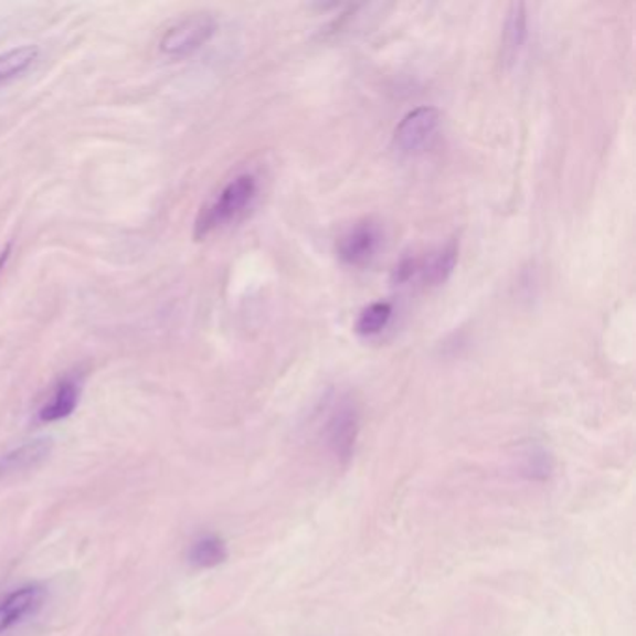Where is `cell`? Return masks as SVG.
Listing matches in <instances>:
<instances>
[{"label":"cell","mask_w":636,"mask_h":636,"mask_svg":"<svg viewBox=\"0 0 636 636\" xmlns=\"http://www.w3.org/2000/svg\"><path fill=\"white\" fill-rule=\"evenodd\" d=\"M78 394H81L78 384L73 379H64L54 389L47 403L40 409V421L59 422L67 418L77 407Z\"/></svg>","instance_id":"obj_9"},{"label":"cell","mask_w":636,"mask_h":636,"mask_svg":"<svg viewBox=\"0 0 636 636\" xmlns=\"http://www.w3.org/2000/svg\"><path fill=\"white\" fill-rule=\"evenodd\" d=\"M256 192H258V186L254 176H237L235 180L230 181L221 194L200 211L199 219L194 223V237L204 240L205 235L234 221L235 216L253 202Z\"/></svg>","instance_id":"obj_1"},{"label":"cell","mask_w":636,"mask_h":636,"mask_svg":"<svg viewBox=\"0 0 636 636\" xmlns=\"http://www.w3.org/2000/svg\"><path fill=\"white\" fill-rule=\"evenodd\" d=\"M8 253H10V246H7V248H4V253L0 254V267L4 265V262H7Z\"/></svg>","instance_id":"obj_16"},{"label":"cell","mask_w":636,"mask_h":636,"mask_svg":"<svg viewBox=\"0 0 636 636\" xmlns=\"http://www.w3.org/2000/svg\"><path fill=\"white\" fill-rule=\"evenodd\" d=\"M379 245H381L379 224L373 221H362L340 237L338 256L343 264L359 267V265L368 264L375 256Z\"/></svg>","instance_id":"obj_5"},{"label":"cell","mask_w":636,"mask_h":636,"mask_svg":"<svg viewBox=\"0 0 636 636\" xmlns=\"http://www.w3.org/2000/svg\"><path fill=\"white\" fill-rule=\"evenodd\" d=\"M441 126V113L433 107H418L411 110L394 129V148L403 156H416L432 145Z\"/></svg>","instance_id":"obj_2"},{"label":"cell","mask_w":636,"mask_h":636,"mask_svg":"<svg viewBox=\"0 0 636 636\" xmlns=\"http://www.w3.org/2000/svg\"><path fill=\"white\" fill-rule=\"evenodd\" d=\"M524 470H529L530 478H545L551 470V463L543 451H532L527 456Z\"/></svg>","instance_id":"obj_14"},{"label":"cell","mask_w":636,"mask_h":636,"mask_svg":"<svg viewBox=\"0 0 636 636\" xmlns=\"http://www.w3.org/2000/svg\"><path fill=\"white\" fill-rule=\"evenodd\" d=\"M215 31V19L208 13H194L170 26L162 36L161 51L169 56H187L210 42Z\"/></svg>","instance_id":"obj_4"},{"label":"cell","mask_w":636,"mask_h":636,"mask_svg":"<svg viewBox=\"0 0 636 636\" xmlns=\"http://www.w3.org/2000/svg\"><path fill=\"white\" fill-rule=\"evenodd\" d=\"M325 433L330 451L340 462H349L353 456L354 443L359 435V409L349 396L338 398L330 407L325 422Z\"/></svg>","instance_id":"obj_3"},{"label":"cell","mask_w":636,"mask_h":636,"mask_svg":"<svg viewBox=\"0 0 636 636\" xmlns=\"http://www.w3.org/2000/svg\"><path fill=\"white\" fill-rule=\"evenodd\" d=\"M43 590L38 586L15 590L0 603V635L7 633L10 627L19 624L24 616L34 613L42 605Z\"/></svg>","instance_id":"obj_6"},{"label":"cell","mask_w":636,"mask_h":636,"mask_svg":"<svg viewBox=\"0 0 636 636\" xmlns=\"http://www.w3.org/2000/svg\"><path fill=\"white\" fill-rule=\"evenodd\" d=\"M38 54H40V49L36 45H23V47L0 54V85L26 72L32 66V62L36 61Z\"/></svg>","instance_id":"obj_11"},{"label":"cell","mask_w":636,"mask_h":636,"mask_svg":"<svg viewBox=\"0 0 636 636\" xmlns=\"http://www.w3.org/2000/svg\"><path fill=\"white\" fill-rule=\"evenodd\" d=\"M418 271V262L416 259H403L402 264L398 265L394 278L396 283H407L409 278Z\"/></svg>","instance_id":"obj_15"},{"label":"cell","mask_w":636,"mask_h":636,"mask_svg":"<svg viewBox=\"0 0 636 636\" xmlns=\"http://www.w3.org/2000/svg\"><path fill=\"white\" fill-rule=\"evenodd\" d=\"M226 556H229L226 545L216 536L200 538L189 552L192 564L199 565V568H215V565L223 564Z\"/></svg>","instance_id":"obj_12"},{"label":"cell","mask_w":636,"mask_h":636,"mask_svg":"<svg viewBox=\"0 0 636 636\" xmlns=\"http://www.w3.org/2000/svg\"><path fill=\"white\" fill-rule=\"evenodd\" d=\"M527 42V8L521 2H513L508 10L505 31H502V64H516L522 45Z\"/></svg>","instance_id":"obj_7"},{"label":"cell","mask_w":636,"mask_h":636,"mask_svg":"<svg viewBox=\"0 0 636 636\" xmlns=\"http://www.w3.org/2000/svg\"><path fill=\"white\" fill-rule=\"evenodd\" d=\"M457 253H459V246H457V241H451L448 245L443 246L435 256L430 258L422 271H424V280L432 284V286H437V284H443L451 278L452 273L456 269L457 264Z\"/></svg>","instance_id":"obj_10"},{"label":"cell","mask_w":636,"mask_h":636,"mask_svg":"<svg viewBox=\"0 0 636 636\" xmlns=\"http://www.w3.org/2000/svg\"><path fill=\"white\" fill-rule=\"evenodd\" d=\"M392 318V307L389 303H373L364 308L354 321V332L361 337H373L389 325Z\"/></svg>","instance_id":"obj_13"},{"label":"cell","mask_w":636,"mask_h":636,"mask_svg":"<svg viewBox=\"0 0 636 636\" xmlns=\"http://www.w3.org/2000/svg\"><path fill=\"white\" fill-rule=\"evenodd\" d=\"M51 448H53V443L49 438H36L26 445L19 446L18 451L10 452L0 459V476L38 467L43 459H47Z\"/></svg>","instance_id":"obj_8"}]
</instances>
